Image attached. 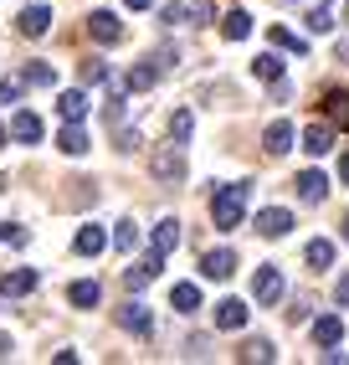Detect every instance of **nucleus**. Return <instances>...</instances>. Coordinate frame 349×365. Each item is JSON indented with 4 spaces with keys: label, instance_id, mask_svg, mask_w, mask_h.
<instances>
[{
    "label": "nucleus",
    "instance_id": "obj_27",
    "mask_svg": "<svg viewBox=\"0 0 349 365\" xmlns=\"http://www.w3.org/2000/svg\"><path fill=\"white\" fill-rule=\"evenodd\" d=\"M252 72H257L262 83H278V78H283V62H278V52H262V57L252 62Z\"/></svg>",
    "mask_w": 349,
    "mask_h": 365
},
{
    "label": "nucleus",
    "instance_id": "obj_24",
    "mask_svg": "<svg viewBox=\"0 0 349 365\" xmlns=\"http://www.w3.org/2000/svg\"><path fill=\"white\" fill-rule=\"evenodd\" d=\"M267 41L278 46V52H308V41L298 36V31H288V26H272V31H267Z\"/></svg>",
    "mask_w": 349,
    "mask_h": 365
},
{
    "label": "nucleus",
    "instance_id": "obj_15",
    "mask_svg": "<svg viewBox=\"0 0 349 365\" xmlns=\"http://www.w3.org/2000/svg\"><path fill=\"white\" fill-rule=\"evenodd\" d=\"M246 324V304L241 299H221L216 304V329H241Z\"/></svg>",
    "mask_w": 349,
    "mask_h": 365
},
{
    "label": "nucleus",
    "instance_id": "obj_19",
    "mask_svg": "<svg viewBox=\"0 0 349 365\" xmlns=\"http://www.w3.org/2000/svg\"><path fill=\"white\" fill-rule=\"evenodd\" d=\"M303 150L318 160V155H329L334 150V129L329 124H313V129H303Z\"/></svg>",
    "mask_w": 349,
    "mask_h": 365
},
{
    "label": "nucleus",
    "instance_id": "obj_30",
    "mask_svg": "<svg viewBox=\"0 0 349 365\" xmlns=\"http://www.w3.org/2000/svg\"><path fill=\"white\" fill-rule=\"evenodd\" d=\"M323 108H329V118H334V124H349V93H329V98H323Z\"/></svg>",
    "mask_w": 349,
    "mask_h": 365
},
{
    "label": "nucleus",
    "instance_id": "obj_21",
    "mask_svg": "<svg viewBox=\"0 0 349 365\" xmlns=\"http://www.w3.org/2000/svg\"><path fill=\"white\" fill-rule=\"evenodd\" d=\"M155 83H160V67H149V62L129 67V78H123V88H129V93H149Z\"/></svg>",
    "mask_w": 349,
    "mask_h": 365
},
{
    "label": "nucleus",
    "instance_id": "obj_26",
    "mask_svg": "<svg viewBox=\"0 0 349 365\" xmlns=\"http://www.w3.org/2000/svg\"><path fill=\"white\" fill-rule=\"evenodd\" d=\"M21 83H31V88H52V83H57V67H46V62H31L26 72H21Z\"/></svg>",
    "mask_w": 349,
    "mask_h": 365
},
{
    "label": "nucleus",
    "instance_id": "obj_7",
    "mask_svg": "<svg viewBox=\"0 0 349 365\" xmlns=\"http://www.w3.org/2000/svg\"><path fill=\"white\" fill-rule=\"evenodd\" d=\"M293 185H298V196H303L308 206H318L323 196H329V175H323V170H303Z\"/></svg>",
    "mask_w": 349,
    "mask_h": 365
},
{
    "label": "nucleus",
    "instance_id": "obj_1",
    "mask_svg": "<svg viewBox=\"0 0 349 365\" xmlns=\"http://www.w3.org/2000/svg\"><path fill=\"white\" fill-rule=\"evenodd\" d=\"M246 196H252V185H221L216 190V201H211V222L221 227V232H236L241 227V216H246Z\"/></svg>",
    "mask_w": 349,
    "mask_h": 365
},
{
    "label": "nucleus",
    "instance_id": "obj_35",
    "mask_svg": "<svg viewBox=\"0 0 349 365\" xmlns=\"http://www.w3.org/2000/svg\"><path fill=\"white\" fill-rule=\"evenodd\" d=\"M103 78H108L103 62H83V83H103Z\"/></svg>",
    "mask_w": 349,
    "mask_h": 365
},
{
    "label": "nucleus",
    "instance_id": "obj_9",
    "mask_svg": "<svg viewBox=\"0 0 349 365\" xmlns=\"http://www.w3.org/2000/svg\"><path fill=\"white\" fill-rule=\"evenodd\" d=\"M57 113L67 118V124H83V118H88V93L83 88H67L62 98H57Z\"/></svg>",
    "mask_w": 349,
    "mask_h": 365
},
{
    "label": "nucleus",
    "instance_id": "obj_13",
    "mask_svg": "<svg viewBox=\"0 0 349 365\" xmlns=\"http://www.w3.org/2000/svg\"><path fill=\"white\" fill-rule=\"evenodd\" d=\"M201 273H206V278H216V283H221V278H231V273H236V252H226V247H221V252H206Z\"/></svg>",
    "mask_w": 349,
    "mask_h": 365
},
{
    "label": "nucleus",
    "instance_id": "obj_28",
    "mask_svg": "<svg viewBox=\"0 0 349 365\" xmlns=\"http://www.w3.org/2000/svg\"><path fill=\"white\" fill-rule=\"evenodd\" d=\"M303 257H308V267H329V262H334V242H323V237H313Z\"/></svg>",
    "mask_w": 349,
    "mask_h": 365
},
{
    "label": "nucleus",
    "instance_id": "obj_17",
    "mask_svg": "<svg viewBox=\"0 0 349 365\" xmlns=\"http://www.w3.org/2000/svg\"><path fill=\"white\" fill-rule=\"evenodd\" d=\"M221 36H226V41H246V36H252V16H246V11H226V16H221Z\"/></svg>",
    "mask_w": 349,
    "mask_h": 365
},
{
    "label": "nucleus",
    "instance_id": "obj_34",
    "mask_svg": "<svg viewBox=\"0 0 349 365\" xmlns=\"http://www.w3.org/2000/svg\"><path fill=\"white\" fill-rule=\"evenodd\" d=\"M165 26H180V21H190V6H165Z\"/></svg>",
    "mask_w": 349,
    "mask_h": 365
},
{
    "label": "nucleus",
    "instance_id": "obj_16",
    "mask_svg": "<svg viewBox=\"0 0 349 365\" xmlns=\"http://www.w3.org/2000/svg\"><path fill=\"white\" fill-rule=\"evenodd\" d=\"M170 309L174 314H195V309H201V288H195V283H174L170 288Z\"/></svg>",
    "mask_w": 349,
    "mask_h": 365
},
{
    "label": "nucleus",
    "instance_id": "obj_22",
    "mask_svg": "<svg viewBox=\"0 0 349 365\" xmlns=\"http://www.w3.org/2000/svg\"><path fill=\"white\" fill-rule=\"evenodd\" d=\"M174 247H180V222H174V216H165V222L155 227V252H174Z\"/></svg>",
    "mask_w": 349,
    "mask_h": 365
},
{
    "label": "nucleus",
    "instance_id": "obj_2",
    "mask_svg": "<svg viewBox=\"0 0 349 365\" xmlns=\"http://www.w3.org/2000/svg\"><path fill=\"white\" fill-rule=\"evenodd\" d=\"M155 180H165V185H180V180H185V155H180V144H170V150L155 155Z\"/></svg>",
    "mask_w": 349,
    "mask_h": 365
},
{
    "label": "nucleus",
    "instance_id": "obj_40",
    "mask_svg": "<svg viewBox=\"0 0 349 365\" xmlns=\"http://www.w3.org/2000/svg\"><path fill=\"white\" fill-rule=\"evenodd\" d=\"M11 350H16V345H11V334H0V360H6Z\"/></svg>",
    "mask_w": 349,
    "mask_h": 365
},
{
    "label": "nucleus",
    "instance_id": "obj_3",
    "mask_svg": "<svg viewBox=\"0 0 349 365\" xmlns=\"http://www.w3.org/2000/svg\"><path fill=\"white\" fill-rule=\"evenodd\" d=\"M88 36L103 41V46H113V41H123V21H118L113 11H93V16H88Z\"/></svg>",
    "mask_w": 349,
    "mask_h": 365
},
{
    "label": "nucleus",
    "instance_id": "obj_12",
    "mask_svg": "<svg viewBox=\"0 0 349 365\" xmlns=\"http://www.w3.org/2000/svg\"><path fill=\"white\" fill-rule=\"evenodd\" d=\"M262 144H267V155H288V150H293V124H288V118H278V124H267Z\"/></svg>",
    "mask_w": 349,
    "mask_h": 365
},
{
    "label": "nucleus",
    "instance_id": "obj_11",
    "mask_svg": "<svg viewBox=\"0 0 349 365\" xmlns=\"http://www.w3.org/2000/svg\"><path fill=\"white\" fill-rule=\"evenodd\" d=\"M72 247H78V257H98V252L108 247V232L103 227H83L78 237H72Z\"/></svg>",
    "mask_w": 349,
    "mask_h": 365
},
{
    "label": "nucleus",
    "instance_id": "obj_14",
    "mask_svg": "<svg viewBox=\"0 0 349 365\" xmlns=\"http://www.w3.org/2000/svg\"><path fill=\"white\" fill-rule=\"evenodd\" d=\"M118 324L129 329V334H149V329H155V319H149L144 304H123V309H118Z\"/></svg>",
    "mask_w": 349,
    "mask_h": 365
},
{
    "label": "nucleus",
    "instance_id": "obj_25",
    "mask_svg": "<svg viewBox=\"0 0 349 365\" xmlns=\"http://www.w3.org/2000/svg\"><path fill=\"white\" fill-rule=\"evenodd\" d=\"M190 134H195V113H190V108H180V113H170V139H174V144H185Z\"/></svg>",
    "mask_w": 349,
    "mask_h": 365
},
{
    "label": "nucleus",
    "instance_id": "obj_6",
    "mask_svg": "<svg viewBox=\"0 0 349 365\" xmlns=\"http://www.w3.org/2000/svg\"><path fill=\"white\" fill-rule=\"evenodd\" d=\"M31 288H36L31 267H11V273H0V294H6V299H26Z\"/></svg>",
    "mask_w": 349,
    "mask_h": 365
},
{
    "label": "nucleus",
    "instance_id": "obj_43",
    "mask_svg": "<svg viewBox=\"0 0 349 365\" xmlns=\"http://www.w3.org/2000/svg\"><path fill=\"white\" fill-rule=\"evenodd\" d=\"M344 237H349V216H344Z\"/></svg>",
    "mask_w": 349,
    "mask_h": 365
},
{
    "label": "nucleus",
    "instance_id": "obj_20",
    "mask_svg": "<svg viewBox=\"0 0 349 365\" xmlns=\"http://www.w3.org/2000/svg\"><path fill=\"white\" fill-rule=\"evenodd\" d=\"M313 339H318L323 350H329V345H339V339H344V319H339V314H323V319L313 324Z\"/></svg>",
    "mask_w": 349,
    "mask_h": 365
},
{
    "label": "nucleus",
    "instance_id": "obj_10",
    "mask_svg": "<svg viewBox=\"0 0 349 365\" xmlns=\"http://www.w3.org/2000/svg\"><path fill=\"white\" fill-rule=\"evenodd\" d=\"M11 139H16V144H36V139H41V118H36L31 108H21V113L11 118Z\"/></svg>",
    "mask_w": 349,
    "mask_h": 365
},
{
    "label": "nucleus",
    "instance_id": "obj_8",
    "mask_svg": "<svg viewBox=\"0 0 349 365\" xmlns=\"http://www.w3.org/2000/svg\"><path fill=\"white\" fill-rule=\"evenodd\" d=\"M257 232H262V237H288V232H293V211L267 206V211L257 216Z\"/></svg>",
    "mask_w": 349,
    "mask_h": 365
},
{
    "label": "nucleus",
    "instance_id": "obj_41",
    "mask_svg": "<svg viewBox=\"0 0 349 365\" xmlns=\"http://www.w3.org/2000/svg\"><path fill=\"white\" fill-rule=\"evenodd\" d=\"M339 180H344V185H349V155H344V160H339Z\"/></svg>",
    "mask_w": 349,
    "mask_h": 365
},
{
    "label": "nucleus",
    "instance_id": "obj_29",
    "mask_svg": "<svg viewBox=\"0 0 349 365\" xmlns=\"http://www.w3.org/2000/svg\"><path fill=\"white\" fill-rule=\"evenodd\" d=\"M113 247H118V252H134V247H139V227H134V222H118V227H113Z\"/></svg>",
    "mask_w": 349,
    "mask_h": 365
},
{
    "label": "nucleus",
    "instance_id": "obj_33",
    "mask_svg": "<svg viewBox=\"0 0 349 365\" xmlns=\"http://www.w3.org/2000/svg\"><path fill=\"white\" fill-rule=\"evenodd\" d=\"M0 242H11V247H26V232H21V227H11V222H0Z\"/></svg>",
    "mask_w": 349,
    "mask_h": 365
},
{
    "label": "nucleus",
    "instance_id": "obj_39",
    "mask_svg": "<svg viewBox=\"0 0 349 365\" xmlns=\"http://www.w3.org/2000/svg\"><path fill=\"white\" fill-rule=\"evenodd\" d=\"M123 6H129V11H149L155 0H123Z\"/></svg>",
    "mask_w": 349,
    "mask_h": 365
},
{
    "label": "nucleus",
    "instance_id": "obj_32",
    "mask_svg": "<svg viewBox=\"0 0 349 365\" xmlns=\"http://www.w3.org/2000/svg\"><path fill=\"white\" fill-rule=\"evenodd\" d=\"M308 31H318V36H323V31H334V16L323 11V6H318V11H308Z\"/></svg>",
    "mask_w": 349,
    "mask_h": 365
},
{
    "label": "nucleus",
    "instance_id": "obj_38",
    "mask_svg": "<svg viewBox=\"0 0 349 365\" xmlns=\"http://www.w3.org/2000/svg\"><path fill=\"white\" fill-rule=\"evenodd\" d=\"M334 299H339V304L349 309V278H339V288H334Z\"/></svg>",
    "mask_w": 349,
    "mask_h": 365
},
{
    "label": "nucleus",
    "instance_id": "obj_36",
    "mask_svg": "<svg viewBox=\"0 0 349 365\" xmlns=\"http://www.w3.org/2000/svg\"><path fill=\"white\" fill-rule=\"evenodd\" d=\"M118 150H123V155L139 150V129H123V134H118Z\"/></svg>",
    "mask_w": 349,
    "mask_h": 365
},
{
    "label": "nucleus",
    "instance_id": "obj_5",
    "mask_svg": "<svg viewBox=\"0 0 349 365\" xmlns=\"http://www.w3.org/2000/svg\"><path fill=\"white\" fill-rule=\"evenodd\" d=\"M16 31L21 36H46V31H52V11H46V6H26L16 16Z\"/></svg>",
    "mask_w": 349,
    "mask_h": 365
},
{
    "label": "nucleus",
    "instance_id": "obj_37",
    "mask_svg": "<svg viewBox=\"0 0 349 365\" xmlns=\"http://www.w3.org/2000/svg\"><path fill=\"white\" fill-rule=\"evenodd\" d=\"M21 98V83H0V103H16Z\"/></svg>",
    "mask_w": 349,
    "mask_h": 365
},
{
    "label": "nucleus",
    "instance_id": "obj_42",
    "mask_svg": "<svg viewBox=\"0 0 349 365\" xmlns=\"http://www.w3.org/2000/svg\"><path fill=\"white\" fill-rule=\"evenodd\" d=\"M6 139H11V134H6V129H0V144H6Z\"/></svg>",
    "mask_w": 349,
    "mask_h": 365
},
{
    "label": "nucleus",
    "instance_id": "obj_31",
    "mask_svg": "<svg viewBox=\"0 0 349 365\" xmlns=\"http://www.w3.org/2000/svg\"><path fill=\"white\" fill-rule=\"evenodd\" d=\"M241 360H257V365H267V360H278V350H272L267 339H252V345L241 350Z\"/></svg>",
    "mask_w": 349,
    "mask_h": 365
},
{
    "label": "nucleus",
    "instance_id": "obj_4",
    "mask_svg": "<svg viewBox=\"0 0 349 365\" xmlns=\"http://www.w3.org/2000/svg\"><path fill=\"white\" fill-rule=\"evenodd\" d=\"M252 294H257V304H278L283 299V273H278V267H257Z\"/></svg>",
    "mask_w": 349,
    "mask_h": 365
},
{
    "label": "nucleus",
    "instance_id": "obj_23",
    "mask_svg": "<svg viewBox=\"0 0 349 365\" xmlns=\"http://www.w3.org/2000/svg\"><path fill=\"white\" fill-rule=\"evenodd\" d=\"M67 299L78 304V309H93L98 299H103V288H98L93 278H83V283H72V288H67Z\"/></svg>",
    "mask_w": 349,
    "mask_h": 365
},
{
    "label": "nucleus",
    "instance_id": "obj_18",
    "mask_svg": "<svg viewBox=\"0 0 349 365\" xmlns=\"http://www.w3.org/2000/svg\"><path fill=\"white\" fill-rule=\"evenodd\" d=\"M57 150H62V155H88V150H93V139L83 134V124H67V129L57 134Z\"/></svg>",
    "mask_w": 349,
    "mask_h": 365
}]
</instances>
